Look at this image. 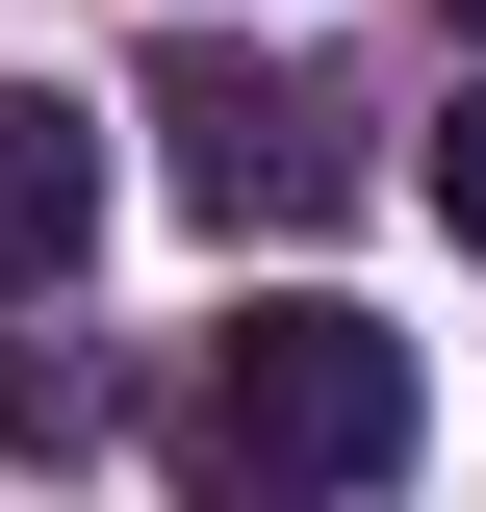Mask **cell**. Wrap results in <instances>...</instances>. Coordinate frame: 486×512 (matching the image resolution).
I'll return each instance as SVG.
<instances>
[{
    "mask_svg": "<svg viewBox=\"0 0 486 512\" xmlns=\"http://www.w3.org/2000/svg\"><path fill=\"white\" fill-rule=\"evenodd\" d=\"M384 461H410V333H359L333 282L180 333V487L205 512H359Z\"/></svg>",
    "mask_w": 486,
    "mask_h": 512,
    "instance_id": "1",
    "label": "cell"
},
{
    "mask_svg": "<svg viewBox=\"0 0 486 512\" xmlns=\"http://www.w3.org/2000/svg\"><path fill=\"white\" fill-rule=\"evenodd\" d=\"M154 180H180L205 231H333V205H359V103L282 77V52H180L154 77Z\"/></svg>",
    "mask_w": 486,
    "mask_h": 512,
    "instance_id": "2",
    "label": "cell"
},
{
    "mask_svg": "<svg viewBox=\"0 0 486 512\" xmlns=\"http://www.w3.org/2000/svg\"><path fill=\"white\" fill-rule=\"evenodd\" d=\"M103 256V103L77 77H0V308H52Z\"/></svg>",
    "mask_w": 486,
    "mask_h": 512,
    "instance_id": "3",
    "label": "cell"
},
{
    "mask_svg": "<svg viewBox=\"0 0 486 512\" xmlns=\"http://www.w3.org/2000/svg\"><path fill=\"white\" fill-rule=\"evenodd\" d=\"M103 436V384H77V333H0V461H77Z\"/></svg>",
    "mask_w": 486,
    "mask_h": 512,
    "instance_id": "4",
    "label": "cell"
},
{
    "mask_svg": "<svg viewBox=\"0 0 486 512\" xmlns=\"http://www.w3.org/2000/svg\"><path fill=\"white\" fill-rule=\"evenodd\" d=\"M410 180H435V231H461V256H486V77H461V128H435Z\"/></svg>",
    "mask_w": 486,
    "mask_h": 512,
    "instance_id": "5",
    "label": "cell"
},
{
    "mask_svg": "<svg viewBox=\"0 0 486 512\" xmlns=\"http://www.w3.org/2000/svg\"><path fill=\"white\" fill-rule=\"evenodd\" d=\"M435 26H461V52H486V0H435Z\"/></svg>",
    "mask_w": 486,
    "mask_h": 512,
    "instance_id": "6",
    "label": "cell"
}]
</instances>
